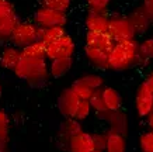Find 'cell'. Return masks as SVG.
Listing matches in <instances>:
<instances>
[{
  "instance_id": "obj_1",
  "label": "cell",
  "mask_w": 153,
  "mask_h": 152,
  "mask_svg": "<svg viewBox=\"0 0 153 152\" xmlns=\"http://www.w3.org/2000/svg\"><path fill=\"white\" fill-rule=\"evenodd\" d=\"M13 72L33 88H41L47 83L49 69L45 56V44L42 40L21 48V55Z\"/></svg>"
},
{
  "instance_id": "obj_2",
  "label": "cell",
  "mask_w": 153,
  "mask_h": 152,
  "mask_svg": "<svg viewBox=\"0 0 153 152\" xmlns=\"http://www.w3.org/2000/svg\"><path fill=\"white\" fill-rule=\"evenodd\" d=\"M139 42L135 38L115 41L108 54V69L112 70H126L139 64L138 54Z\"/></svg>"
},
{
  "instance_id": "obj_3",
  "label": "cell",
  "mask_w": 153,
  "mask_h": 152,
  "mask_svg": "<svg viewBox=\"0 0 153 152\" xmlns=\"http://www.w3.org/2000/svg\"><path fill=\"white\" fill-rule=\"evenodd\" d=\"M42 34H44V28L37 25L34 21H21L20 20L10 35L9 42L21 49L33 42L42 40Z\"/></svg>"
},
{
  "instance_id": "obj_4",
  "label": "cell",
  "mask_w": 153,
  "mask_h": 152,
  "mask_svg": "<svg viewBox=\"0 0 153 152\" xmlns=\"http://www.w3.org/2000/svg\"><path fill=\"white\" fill-rule=\"evenodd\" d=\"M20 16L11 0H0V44L9 42L10 35L20 21Z\"/></svg>"
},
{
  "instance_id": "obj_5",
  "label": "cell",
  "mask_w": 153,
  "mask_h": 152,
  "mask_svg": "<svg viewBox=\"0 0 153 152\" xmlns=\"http://www.w3.org/2000/svg\"><path fill=\"white\" fill-rule=\"evenodd\" d=\"M44 44H45V56H47L48 61H52L55 58L73 56L74 51H76V44L68 32L58 40L44 42Z\"/></svg>"
},
{
  "instance_id": "obj_6",
  "label": "cell",
  "mask_w": 153,
  "mask_h": 152,
  "mask_svg": "<svg viewBox=\"0 0 153 152\" xmlns=\"http://www.w3.org/2000/svg\"><path fill=\"white\" fill-rule=\"evenodd\" d=\"M33 21L41 28L53 27V25H66L68 16H66V11H59V10L47 7V6H39L34 13Z\"/></svg>"
},
{
  "instance_id": "obj_7",
  "label": "cell",
  "mask_w": 153,
  "mask_h": 152,
  "mask_svg": "<svg viewBox=\"0 0 153 152\" xmlns=\"http://www.w3.org/2000/svg\"><path fill=\"white\" fill-rule=\"evenodd\" d=\"M108 34L112 37L114 41H122V40H129L135 38L136 32L128 17L121 16V14H112L110 16V23H108Z\"/></svg>"
},
{
  "instance_id": "obj_8",
  "label": "cell",
  "mask_w": 153,
  "mask_h": 152,
  "mask_svg": "<svg viewBox=\"0 0 153 152\" xmlns=\"http://www.w3.org/2000/svg\"><path fill=\"white\" fill-rule=\"evenodd\" d=\"M97 115L102 120H105L110 123V131H114V133H118L121 135H125L126 131H128V118L126 115L120 110H115V111H108V110H104V111H100L97 113Z\"/></svg>"
},
{
  "instance_id": "obj_9",
  "label": "cell",
  "mask_w": 153,
  "mask_h": 152,
  "mask_svg": "<svg viewBox=\"0 0 153 152\" xmlns=\"http://www.w3.org/2000/svg\"><path fill=\"white\" fill-rule=\"evenodd\" d=\"M135 103H136V111L140 117H146L153 110V93L145 82L140 83L138 90H136V101Z\"/></svg>"
},
{
  "instance_id": "obj_10",
  "label": "cell",
  "mask_w": 153,
  "mask_h": 152,
  "mask_svg": "<svg viewBox=\"0 0 153 152\" xmlns=\"http://www.w3.org/2000/svg\"><path fill=\"white\" fill-rule=\"evenodd\" d=\"M79 101L80 99L72 89H65L60 93L59 99H58V107H59V111L62 113V115H65L66 118H70V117L73 118V114L76 111V107L79 104Z\"/></svg>"
},
{
  "instance_id": "obj_11",
  "label": "cell",
  "mask_w": 153,
  "mask_h": 152,
  "mask_svg": "<svg viewBox=\"0 0 153 152\" xmlns=\"http://www.w3.org/2000/svg\"><path fill=\"white\" fill-rule=\"evenodd\" d=\"M68 149L69 152H93L94 151V144L91 134L86 133V131H80V133L74 134L73 137H70L68 141Z\"/></svg>"
},
{
  "instance_id": "obj_12",
  "label": "cell",
  "mask_w": 153,
  "mask_h": 152,
  "mask_svg": "<svg viewBox=\"0 0 153 152\" xmlns=\"http://www.w3.org/2000/svg\"><path fill=\"white\" fill-rule=\"evenodd\" d=\"M108 23H110L108 13H98L91 10H88L84 19L87 31L93 32H108Z\"/></svg>"
},
{
  "instance_id": "obj_13",
  "label": "cell",
  "mask_w": 153,
  "mask_h": 152,
  "mask_svg": "<svg viewBox=\"0 0 153 152\" xmlns=\"http://www.w3.org/2000/svg\"><path fill=\"white\" fill-rule=\"evenodd\" d=\"M108 51L84 44V55L98 69H108Z\"/></svg>"
},
{
  "instance_id": "obj_14",
  "label": "cell",
  "mask_w": 153,
  "mask_h": 152,
  "mask_svg": "<svg viewBox=\"0 0 153 152\" xmlns=\"http://www.w3.org/2000/svg\"><path fill=\"white\" fill-rule=\"evenodd\" d=\"M84 42L87 45L91 46H97L101 48L104 51H111L112 45H114V40L108 32H93V31H87L86 32V37H84Z\"/></svg>"
},
{
  "instance_id": "obj_15",
  "label": "cell",
  "mask_w": 153,
  "mask_h": 152,
  "mask_svg": "<svg viewBox=\"0 0 153 152\" xmlns=\"http://www.w3.org/2000/svg\"><path fill=\"white\" fill-rule=\"evenodd\" d=\"M20 55H21V49L19 46H16L9 42V45H4L1 52H0V65L4 69L13 70L16 68L17 62H19Z\"/></svg>"
},
{
  "instance_id": "obj_16",
  "label": "cell",
  "mask_w": 153,
  "mask_h": 152,
  "mask_svg": "<svg viewBox=\"0 0 153 152\" xmlns=\"http://www.w3.org/2000/svg\"><path fill=\"white\" fill-rule=\"evenodd\" d=\"M128 20L131 21V24H132V27H134L136 34H143V32H146L149 30V27H150V24H152V21H150V19L148 17V14L145 13V10L142 6L134 9V11L128 16Z\"/></svg>"
},
{
  "instance_id": "obj_17",
  "label": "cell",
  "mask_w": 153,
  "mask_h": 152,
  "mask_svg": "<svg viewBox=\"0 0 153 152\" xmlns=\"http://www.w3.org/2000/svg\"><path fill=\"white\" fill-rule=\"evenodd\" d=\"M73 65V56H65V58H55V59L49 61L48 69H49V75L52 78H62L65 76L70 70Z\"/></svg>"
},
{
  "instance_id": "obj_18",
  "label": "cell",
  "mask_w": 153,
  "mask_h": 152,
  "mask_svg": "<svg viewBox=\"0 0 153 152\" xmlns=\"http://www.w3.org/2000/svg\"><path fill=\"white\" fill-rule=\"evenodd\" d=\"M82 131V125H80V121L76 120V118H66L62 125H60L59 128V134H58V137H59V141L62 144H68V141L70 139V137H73L74 134H77Z\"/></svg>"
},
{
  "instance_id": "obj_19",
  "label": "cell",
  "mask_w": 153,
  "mask_h": 152,
  "mask_svg": "<svg viewBox=\"0 0 153 152\" xmlns=\"http://www.w3.org/2000/svg\"><path fill=\"white\" fill-rule=\"evenodd\" d=\"M102 99H104V104L108 111H115L120 110L122 106V97L115 89L112 88H104L101 89Z\"/></svg>"
},
{
  "instance_id": "obj_20",
  "label": "cell",
  "mask_w": 153,
  "mask_h": 152,
  "mask_svg": "<svg viewBox=\"0 0 153 152\" xmlns=\"http://www.w3.org/2000/svg\"><path fill=\"white\" fill-rule=\"evenodd\" d=\"M105 152H126V142L124 135L114 131L107 133Z\"/></svg>"
},
{
  "instance_id": "obj_21",
  "label": "cell",
  "mask_w": 153,
  "mask_h": 152,
  "mask_svg": "<svg viewBox=\"0 0 153 152\" xmlns=\"http://www.w3.org/2000/svg\"><path fill=\"white\" fill-rule=\"evenodd\" d=\"M138 54H139V64H148L149 61L153 59V37L145 38L142 42H139L138 46Z\"/></svg>"
},
{
  "instance_id": "obj_22",
  "label": "cell",
  "mask_w": 153,
  "mask_h": 152,
  "mask_svg": "<svg viewBox=\"0 0 153 152\" xmlns=\"http://www.w3.org/2000/svg\"><path fill=\"white\" fill-rule=\"evenodd\" d=\"M10 127L11 120L6 111L0 110V142L7 144L10 139Z\"/></svg>"
},
{
  "instance_id": "obj_23",
  "label": "cell",
  "mask_w": 153,
  "mask_h": 152,
  "mask_svg": "<svg viewBox=\"0 0 153 152\" xmlns=\"http://www.w3.org/2000/svg\"><path fill=\"white\" fill-rule=\"evenodd\" d=\"M66 34V28L65 25H53V27H48L44 28V34H42V41L44 42H49L53 40H58L62 35Z\"/></svg>"
},
{
  "instance_id": "obj_24",
  "label": "cell",
  "mask_w": 153,
  "mask_h": 152,
  "mask_svg": "<svg viewBox=\"0 0 153 152\" xmlns=\"http://www.w3.org/2000/svg\"><path fill=\"white\" fill-rule=\"evenodd\" d=\"M88 103H90V106H91V110H96L97 113L107 110L105 104H104V99H102L101 88L96 89V90L91 93V96H90V99H88Z\"/></svg>"
},
{
  "instance_id": "obj_25",
  "label": "cell",
  "mask_w": 153,
  "mask_h": 152,
  "mask_svg": "<svg viewBox=\"0 0 153 152\" xmlns=\"http://www.w3.org/2000/svg\"><path fill=\"white\" fill-rule=\"evenodd\" d=\"M70 89H72V90L77 94V97H79V99H82V100H88V99H90V96H91V93L94 92L93 89L88 88L87 85L82 83L79 79H77L76 82H73V85L70 86Z\"/></svg>"
},
{
  "instance_id": "obj_26",
  "label": "cell",
  "mask_w": 153,
  "mask_h": 152,
  "mask_svg": "<svg viewBox=\"0 0 153 152\" xmlns=\"http://www.w3.org/2000/svg\"><path fill=\"white\" fill-rule=\"evenodd\" d=\"M79 80L82 83H84V85H87L88 88H91L93 90L102 88V85H104V79H102L100 75H94V73L84 75V76H82Z\"/></svg>"
},
{
  "instance_id": "obj_27",
  "label": "cell",
  "mask_w": 153,
  "mask_h": 152,
  "mask_svg": "<svg viewBox=\"0 0 153 152\" xmlns=\"http://www.w3.org/2000/svg\"><path fill=\"white\" fill-rule=\"evenodd\" d=\"M90 113H91V106H90L88 100H82L80 99L79 104L76 107V111H74V114H73V118L82 121L84 118H87L88 115H90Z\"/></svg>"
},
{
  "instance_id": "obj_28",
  "label": "cell",
  "mask_w": 153,
  "mask_h": 152,
  "mask_svg": "<svg viewBox=\"0 0 153 152\" xmlns=\"http://www.w3.org/2000/svg\"><path fill=\"white\" fill-rule=\"evenodd\" d=\"M39 1H41V6H47L59 11H68L72 3V0H39Z\"/></svg>"
},
{
  "instance_id": "obj_29",
  "label": "cell",
  "mask_w": 153,
  "mask_h": 152,
  "mask_svg": "<svg viewBox=\"0 0 153 152\" xmlns=\"http://www.w3.org/2000/svg\"><path fill=\"white\" fill-rule=\"evenodd\" d=\"M88 10L98 11V13H108V7L111 0H86Z\"/></svg>"
},
{
  "instance_id": "obj_30",
  "label": "cell",
  "mask_w": 153,
  "mask_h": 152,
  "mask_svg": "<svg viewBox=\"0 0 153 152\" xmlns=\"http://www.w3.org/2000/svg\"><path fill=\"white\" fill-rule=\"evenodd\" d=\"M139 145H140V149L143 152H153V130L140 137Z\"/></svg>"
},
{
  "instance_id": "obj_31",
  "label": "cell",
  "mask_w": 153,
  "mask_h": 152,
  "mask_svg": "<svg viewBox=\"0 0 153 152\" xmlns=\"http://www.w3.org/2000/svg\"><path fill=\"white\" fill-rule=\"evenodd\" d=\"M93 137V144L96 151H105L107 145V134H91Z\"/></svg>"
},
{
  "instance_id": "obj_32",
  "label": "cell",
  "mask_w": 153,
  "mask_h": 152,
  "mask_svg": "<svg viewBox=\"0 0 153 152\" xmlns=\"http://www.w3.org/2000/svg\"><path fill=\"white\" fill-rule=\"evenodd\" d=\"M140 6L143 7L145 13L148 14V17L153 23V0H143V3H142Z\"/></svg>"
},
{
  "instance_id": "obj_33",
  "label": "cell",
  "mask_w": 153,
  "mask_h": 152,
  "mask_svg": "<svg viewBox=\"0 0 153 152\" xmlns=\"http://www.w3.org/2000/svg\"><path fill=\"white\" fill-rule=\"evenodd\" d=\"M145 83L148 85V88L152 90V93H153V70L150 72V73L148 75V78H146V80H145Z\"/></svg>"
},
{
  "instance_id": "obj_34",
  "label": "cell",
  "mask_w": 153,
  "mask_h": 152,
  "mask_svg": "<svg viewBox=\"0 0 153 152\" xmlns=\"http://www.w3.org/2000/svg\"><path fill=\"white\" fill-rule=\"evenodd\" d=\"M146 117H148V124H149V127L153 130V110L150 111V113H149Z\"/></svg>"
},
{
  "instance_id": "obj_35",
  "label": "cell",
  "mask_w": 153,
  "mask_h": 152,
  "mask_svg": "<svg viewBox=\"0 0 153 152\" xmlns=\"http://www.w3.org/2000/svg\"><path fill=\"white\" fill-rule=\"evenodd\" d=\"M0 152H11V151H10L9 148H7V144H4L3 147L0 148Z\"/></svg>"
},
{
  "instance_id": "obj_36",
  "label": "cell",
  "mask_w": 153,
  "mask_h": 152,
  "mask_svg": "<svg viewBox=\"0 0 153 152\" xmlns=\"http://www.w3.org/2000/svg\"><path fill=\"white\" fill-rule=\"evenodd\" d=\"M0 96H1V83H0Z\"/></svg>"
},
{
  "instance_id": "obj_37",
  "label": "cell",
  "mask_w": 153,
  "mask_h": 152,
  "mask_svg": "<svg viewBox=\"0 0 153 152\" xmlns=\"http://www.w3.org/2000/svg\"><path fill=\"white\" fill-rule=\"evenodd\" d=\"M93 152H105V151H96V149H94V151Z\"/></svg>"
},
{
  "instance_id": "obj_38",
  "label": "cell",
  "mask_w": 153,
  "mask_h": 152,
  "mask_svg": "<svg viewBox=\"0 0 153 152\" xmlns=\"http://www.w3.org/2000/svg\"><path fill=\"white\" fill-rule=\"evenodd\" d=\"M3 145H4V144H3V142H0V148H1V147H3Z\"/></svg>"
}]
</instances>
